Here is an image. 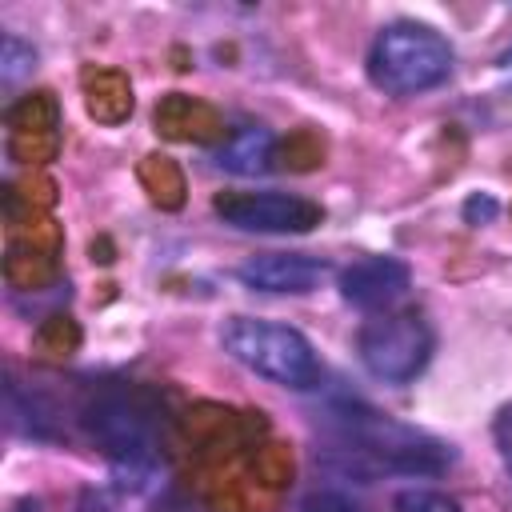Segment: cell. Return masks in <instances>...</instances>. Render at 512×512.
Listing matches in <instances>:
<instances>
[{
	"mask_svg": "<svg viewBox=\"0 0 512 512\" xmlns=\"http://www.w3.org/2000/svg\"><path fill=\"white\" fill-rule=\"evenodd\" d=\"M452 76V44L420 20L380 28L368 48V80L388 96H416Z\"/></svg>",
	"mask_w": 512,
	"mask_h": 512,
	"instance_id": "4",
	"label": "cell"
},
{
	"mask_svg": "<svg viewBox=\"0 0 512 512\" xmlns=\"http://www.w3.org/2000/svg\"><path fill=\"white\" fill-rule=\"evenodd\" d=\"M108 100H116L124 112H132V88H128V80L120 76V72H108V88H88V112L96 116V120H116V112H112V104Z\"/></svg>",
	"mask_w": 512,
	"mask_h": 512,
	"instance_id": "11",
	"label": "cell"
},
{
	"mask_svg": "<svg viewBox=\"0 0 512 512\" xmlns=\"http://www.w3.org/2000/svg\"><path fill=\"white\" fill-rule=\"evenodd\" d=\"M300 512H364L352 496H344V492H332V488H316V492H308L304 500H300Z\"/></svg>",
	"mask_w": 512,
	"mask_h": 512,
	"instance_id": "13",
	"label": "cell"
},
{
	"mask_svg": "<svg viewBox=\"0 0 512 512\" xmlns=\"http://www.w3.org/2000/svg\"><path fill=\"white\" fill-rule=\"evenodd\" d=\"M396 512H460V504L436 488H404L396 496Z\"/></svg>",
	"mask_w": 512,
	"mask_h": 512,
	"instance_id": "12",
	"label": "cell"
},
{
	"mask_svg": "<svg viewBox=\"0 0 512 512\" xmlns=\"http://www.w3.org/2000/svg\"><path fill=\"white\" fill-rule=\"evenodd\" d=\"M432 344V328L420 312H380L356 336L360 364L384 384L416 380L432 360Z\"/></svg>",
	"mask_w": 512,
	"mask_h": 512,
	"instance_id": "5",
	"label": "cell"
},
{
	"mask_svg": "<svg viewBox=\"0 0 512 512\" xmlns=\"http://www.w3.org/2000/svg\"><path fill=\"white\" fill-rule=\"evenodd\" d=\"M272 132L268 128H240L236 136H228L216 152H212V164L232 172V176H256V172H268L272 164Z\"/></svg>",
	"mask_w": 512,
	"mask_h": 512,
	"instance_id": "9",
	"label": "cell"
},
{
	"mask_svg": "<svg viewBox=\"0 0 512 512\" xmlns=\"http://www.w3.org/2000/svg\"><path fill=\"white\" fill-rule=\"evenodd\" d=\"M16 512H36V504H32V500H24V504H20Z\"/></svg>",
	"mask_w": 512,
	"mask_h": 512,
	"instance_id": "18",
	"label": "cell"
},
{
	"mask_svg": "<svg viewBox=\"0 0 512 512\" xmlns=\"http://www.w3.org/2000/svg\"><path fill=\"white\" fill-rule=\"evenodd\" d=\"M492 436H496V448H500V460L504 468L512 472V404H504L492 420Z\"/></svg>",
	"mask_w": 512,
	"mask_h": 512,
	"instance_id": "15",
	"label": "cell"
},
{
	"mask_svg": "<svg viewBox=\"0 0 512 512\" xmlns=\"http://www.w3.org/2000/svg\"><path fill=\"white\" fill-rule=\"evenodd\" d=\"M212 212L240 232H312L324 224V208L288 192H216Z\"/></svg>",
	"mask_w": 512,
	"mask_h": 512,
	"instance_id": "6",
	"label": "cell"
},
{
	"mask_svg": "<svg viewBox=\"0 0 512 512\" xmlns=\"http://www.w3.org/2000/svg\"><path fill=\"white\" fill-rule=\"evenodd\" d=\"M88 432L108 456L120 488H148L152 476L160 472V436L152 408L124 388H104L88 400L84 408Z\"/></svg>",
	"mask_w": 512,
	"mask_h": 512,
	"instance_id": "2",
	"label": "cell"
},
{
	"mask_svg": "<svg viewBox=\"0 0 512 512\" xmlns=\"http://www.w3.org/2000/svg\"><path fill=\"white\" fill-rule=\"evenodd\" d=\"M332 424L344 440V452L352 456L348 468H356L360 476L372 472H404V476H440L452 460L456 448L404 424L392 420L368 404H336L332 408Z\"/></svg>",
	"mask_w": 512,
	"mask_h": 512,
	"instance_id": "1",
	"label": "cell"
},
{
	"mask_svg": "<svg viewBox=\"0 0 512 512\" xmlns=\"http://www.w3.org/2000/svg\"><path fill=\"white\" fill-rule=\"evenodd\" d=\"M32 64H36L32 44H24L16 32H8V36H4V44H0V80L12 88L16 80H24V76L32 72Z\"/></svg>",
	"mask_w": 512,
	"mask_h": 512,
	"instance_id": "10",
	"label": "cell"
},
{
	"mask_svg": "<svg viewBox=\"0 0 512 512\" xmlns=\"http://www.w3.org/2000/svg\"><path fill=\"white\" fill-rule=\"evenodd\" d=\"M220 344L224 352L244 364L248 372L292 388V392H308L320 384V356L308 344L304 332L276 324V320H260V316H232L220 328Z\"/></svg>",
	"mask_w": 512,
	"mask_h": 512,
	"instance_id": "3",
	"label": "cell"
},
{
	"mask_svg": "<svg viewBox=\"0 0 512 512\" xmlns=\"http://www.w3.org/2000/svg\"><path fill=\"white\" fill-rule=\"evenodd\" d=\"M412 284V272L396 256H364L340 272V296L360 312L392 308Z\"/></svg>",
	"mask_w": 512,
	"mask_h": 512,
	"instance_id": "8",
	"label": "cell"
},
{
	"mask_svg": "<svg viewBox=\"0 0 512 512\" xmlns=\"http://www.w3.org/2000/svg\"><path fill=\"white\" fill-rule=\"evenodd\" d=\"M76 512H112V508H108L96 492H84V496H80V504H76Z\"/></svg>",
	"mask_w": 512,
	"mask_h": 512,
	"instance_id": "16",
	"label": "cell"
},
{
	"mask_svg": "<svg viewBox=\"0 0 512 512\" xmlns=\"http://www.w3.org/2000/svg\"><path fill=\"white\" fill-rule=\"evenodd\" d=\"M464 224H472V228H480V224H492L496 220V212H500V204H496V196L492 192H472L468 200H464Z\"/></svg>",
	"mask_w": 512,
	"mask_h": 512,
	"instance_id": "14",
	"label": "cell"
},
{
	"mask_svg": "<svg viewBox=\"0 0 512 512\" xmlns=\"http://www.w3.org/2000/svg\"><path fill=\"white\" fill-rule=\"evenodd\" d=\"M496 68H500V76H504V80H512V48H504V52H500Z\"/></svg>",
	"mask_w": 512,
	"mask_h": 512,
	"instance_id": "17",
	"label": "cell"
},
{
	"mask_svg": "<svg viewBox=\"0 0 512 512\" xmlns=\"http://www.w3.org/2000/svg\"><path fill=\"white\" fill-rule=\"evenodd\" d=\"M324 276H328V260L308 252H264V256H248L236 268V280L244 288L272 292V296H304L320 288Z\"/></svg>",
	"mask_w": 512,
	"mask_h": 512,
	"instance_id": "7",
	"label": "cell"
}]
</instances>
